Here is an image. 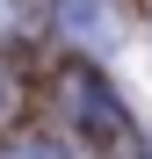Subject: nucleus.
I'll return each instance as SVG.
<instances>
[{
	"instance_id": "f257e3e1",
	"label": "nucleus",
	"mask_w": 152,
	"mask_h": 159,
	"mask_svg": "<svg viewBox=\"0 0 152 159\" xmlns=\"http://www.w3.org/2000/svg\"><path fill=\"white\" fill-rule=\"evenodd\" d=\"M58 29L72 43H87V51H116L123 36V15H116V0H58Z\"/></svg>"
},
{
	"instance_id": "f03ea898",
	"label": "nucleus",
	"mask_w": 152,
	"mask_h": 159,
	"mask_svg": "<svg viewBox=\"0 0 152 159\" xmlns=\"http://www.w3.org/2000/svg\"><path fill=\"white\" fill-rule=\"evenodd\" d=\"M7 159H58V152H51V145H15Z\"/></svg>"
},
{
	"instance_id": "7ed1b4c3",
	"label": "nucleus",
	"mask_w": 152,
	"mask_h": 159,
	"mask_svg": "<svg viewBox=\"0 0 152 159\" xmlns=\"http://www.w3.org/2000/svg\"><path fill=\"white\" fill-rule=\"evenodd\" d=\"M145 159H152V152H145Z\"/></svg>"
}]
</instances>
